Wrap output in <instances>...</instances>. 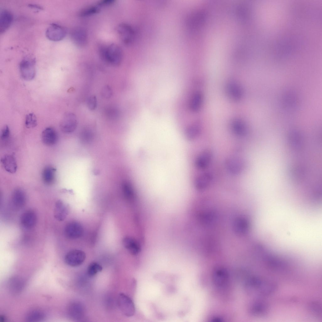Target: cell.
<instances>
[{"label":"cell","mask_w":322,"mask_h":322,"mask_svg":"<svg viewBox=\"0 0 322 322\" xmlns=\"http://www.w3.org/2000/svg\"><path fill=\"white\" fill-rule=\"evenodd\" d=\"M100 53L103 59L112 65H118L121 62L123 58L122 50L115 44L102 47Z\"/></svg>","instance_id":"cell-1"},{"label":"cell","mask_w":322,"mask_h":322,"mask_svg":"<svg viewBox=\"0 0 322 322\" xmlns=\"http://www.w3.org/2000/svg\"><path fill=\"white\" fill-rule=\"evenodd\" d=\"M35 61L34 59L27 58L23 59L19 64V69L22 77L25 80H30L36 75Z\"/></svg>","instance_id":"cell-2"},{"label":"cell","mask_w":322,"mask_h":322,"mask_svg":"<svg viewBox=\"0 0 322 322\" xmlns=\"http://www.w3.org/2000/svg\"><path fill=\"white\" fill-rule=\"evenodd\" d=\"M117 303L119 309L125 316L130 317L134 314L135 311L134 304L128 296L123 293H120L118 296Z\"/></svg>","instance_id":"cell-3"},{"label":"cell","mask_w":322,"mask_h":322,"mask_svg":"<svg viewBox=\"0 0 322 322\" xmlns=\"http://www.w3.org/2000/svg\"><path fill=\"white\" fill-rule=\"evenodd\" d=\"M78 122L76 115L73 113H65L62 118L59 124L61 130L66 133L73 132L76 129Z\"/></svg>","instance_id":"cell-4"},{"label":"cell","mask_w":322,"mask_h":322,"mask_svg":"<svg viewBox=\"0 0 322 322\" xmlns=\"http://www.w3.org/2000/svg\"><path fill=\"white\" fill-rule=\"evenodd\" d=\"M86 258L84 252L79 250H73L68 252L64 258L65 263L71 267H76L82 264Z\"/></svg>","instance_id":"cell-5"},{"label":"cell","mask_w":322,"mask_h":322,"mask_svg":"<svg viewBox=\"0 0 322 322\" xmlns=\"http://www.w3.org/2000/svg\"><path fill=\"white\" fill-rule=\"evenodd\" d=\"M225 166L228 172L233 175H237L243 170L244 164L242 159L236 156H230L225 161Z\"/></svg>","instance_id":"cell-6"},{"label":"cell","mask_w":322,"mask_h":322,"mask_svg":"<svg viewBox=\"0 0 322 322\" xmlns=\"http://www.w3.org/2000/svg\"><path fill=\"white\" fill-rule=\"evenodd\" d=\"M117 31L121 40L125 44H130L134 40L135 32L130 25L126 23H121L118 26Z\"/></svg>","instance_id":"cell-7"},{"label":"cell","mask_w":322,"mask_h":322,"mask_svg":"<svg viewBox=\"0 0 322 322\" xmlns=\"http://www.w3.org/2000/svg\"><path fill=\"white\" fill-rule=\"evenodd\" d=\"M66 30L62 26L58 24L53 23L47 29L46 35L50 40L58 41L62 40L65 37Z\"/></svg>","instance_id":"cell-8"},{"label":"cell","mask_w":322,"mask_h":322,"mask_svg":"<svg viewBox=\"0 0 322 322\" xmlns=\"http://www.w3.org/2000/svg\"><path fill=\"white\" fill-rule=\"evenodd\" d=\"M84 230L81 224L75 221L71 222L66 225L64 233L66 237L70 239L80 237L83 234Z\"/></svg>","instance_id":"cell-9"},{"label":"cell","mask_w":322,"mask_h":322,"mask_svg":"<svg viewBox=\"0 0 322 322\" xmlns=\"http://www.w3.org/2000/svg\"><path fill=\"white\" fill-rule=\"evenodd\" d=\"M226 91L228 97L233 101H239L242 98V89L234 81L231 80L228 82L226 86Z\"/></svg>","instance_id":"cell-10"},{"label":"cell","mask_w":322,"mask_h":322,"mask_svg":"<svg viewBox=\"0 0 322 322\" xmlns=\"http://www.w3.org/2000/svg\"><path fill=\"white\" fill-rule=\"evenodd\" d=\"M72 40L74 43L79 47L86 46L88 42V36L86 31L81 27L74 29L71 33Z\"/></svg>","instance_id":"cell-11"},{"label":"cell","mask_w":322,"mask_h":322,"mask_svg":"<svg viewBox=\"0 0 322 322\" xmlns=\"http://www.w3.org/2000/svg\"><path fill=\"white\" fill-rule=\"evenodd\" d=\"M1 164L6 171L11 173H15L17 169V165L13 154H6L3 156L1 159Z\"/></svg>","instance_id":"cell-12"},{"label":"cell","mask_w":322,"mask_h":322,"mask_svg":"<svg viewBox=\"0 0 322 322\" xmlns=\"http://www.w3.org/2000/svg\"><path fill=\"white\" fill-rule=\"evenodd\" d=\"M58 136L55 130L51 127L46 128L42 133V140L45 145L52 146L58 142Z\"/></svg>","instance_id":"cell-13"},{"label":"cell","mask_w":322,"mask_h":322,"mask_svg":"<svg viewBox=\"0 0 322 322\" xmlns=\"http://www.w3.org/2000/svg\"><path fill=\"white\" fill-rule=\"evenodd\" d=\"M212 157V152L209 150H205L202 152L196 158L195 164L196 167L203 169L209 164Z\"/></svg>","instance_id":"cell-14"},{"label":"cell","mask_w":322,"mask_h":322,"mask_svg":"<svg viewBox=\"0 0 322 322\" xmlns=\"http://www.w3.org/2000/svg\"><path fill=\"white\" fill-rule=\"evenodd\" d=\"M36 216L33 211L27 210L22 214L20 222L22 226L26 229L33 227L36 222Z\"/></svg>","instance_id":"cell-15"},{"label":"cell","mask_w":322,"mask_h":322,"mask_svg":"<svg viewBox=\"0 0 322 322\" xmlns=\"http://www.w3.org/2000/svg\"><path fill=\"white\" fill-rule=\"evenodd\" d=\"M26 197L25 192L22 189L18 188L13 192L12 201L13 206L16 209L22 208L26 202Z\"/></svg>","instance_id":"cell-16"},{"label":"cell","mask_w":322,"mask_h":322,"mask_svg":"<svg viewBox=\"0 0 322 322\" xmlns=\"http://www.w3.org/2000/svg\"><path fill=\"white\" fill-rule=\"evenodd\" d=\"M212 180V176L209 173H205L200 175L195 179L194 186L199 191H203L209 186Z\"/></svg>","instance_id":"cell-17"},{"label":"cell","mask_w":322,"mask_h":322,"mask_svg":"<svg viewBox=\"0 0 322 322\" xmlns=\"http://www.w3.org/2000/svg\"><path fill=\"white\" fill-rule=\"evenodd\" d=\"M56 168L51 166H46L43 169L42 178L43 182L46 185L53 184L55 180Z\"/></svg>","instance_id":"cell-18"},{"label":"cell","mask_w":322,"mask_h":322,"mask_svg":"<svg viewBox=\"0 0 322 322\" xmlns=\"http://www.w3.org/2000/svg\"><path fill=\"white\" fill-rule=\"evenodd\" d=\"M231 127L233 133L237 136H244L247 133V126L244 122L240 119H233L231 123Z\"/></svg>","instance_id":"cell-19"},{"label":"cell","mask_w":322,"mask_h":322,"mask_svg":"<svg viewBox=\"0 0 322 322\" xmlns=\"http://www.w3.org/2000/svg\"><path fill=\"white\" fill-rule=\"evenodd\" d=\"M68 206L61 200L58 201L56 203L54 216L59 221H63L66 218L69 213Z\"/></svg>","instance_id":"cell-20"},{"label":"cell","mask_w":322,"mask_h":322,"mask_svg":"<svg viewBox=\"0 0 322 322\" xmlns=\"http://www.w3.org/2000/svg\"><path fill=\"white\" fill-rule=\"evenodd\" d=\"M122 242L124 247L131 254L137 255L140 252L141 249L134 238L127 236L123 239Z\"/></svg>","instance_id":"cell-21"},{"label":"cell","mask_w":322,"mask_h":322,"mask_svg":"<svg viewBox=\"0 0 322 322\" xmlns=\"http://www.w3.org/2000/svg\"><path fill=\"white\" fill-rule=\"evenodd\" d=\"M13 20L12 13L7 10H4L0 15V32H4L11 25Z\"/></svg>","instance_id":"cell-22"},{"label":"cell","mask_w":322,"mask_h":322,"mask_svg":"<svg viewBox=\"0 0 322 322\" xmlns=\"http://www.w3.org/2000/svg\"><path fill=\"white\" fill-rule=\"evenodd\" d=\"M84 309L81 304L78 303H74L71 304L68 308V313L69 316L75 320L80 319L84 314Z\"/></svg>","instance_id":"cell-23"},{"label":"cell","mask_w":322,"mask_h":322,"mask_svg":"<svg viewBox=\"0 0 322 322\" xmlns=\"http://www.w3.org/2000/svg\"><path fill=\"white\" fill-rule=\"evenodd\" d=\"M24 285V281L22 279L17 276L11 278L8 283L9 289L11 292L15 294L21 291Z\"/></svg>","instance_id":"cell-24"},{"label":"cell","mask_w":322,"mask_h":322,"mask_svg":"<svg viewBox=\"0 0 322 322\" xmlns=\"http://www.w3.org/2000/svg\"><path fill=\"white\" fill-rule=\"evenodd\" d=\"M203 100V95L201 92L195 93L192 96L190 103L191 110L193 112L198 111L202 106Z\"/></svg>","instance_id":"cell-25"},{"label":"cell","mask_w":322,"mask_h":322,"mask_svg":"<svg viewBox=\"0 0 322 322\" xmlns=\"http://www.w3.org/2000/svg\"><path fill=\"white\" fill-rule=\"evenodd\" d=\"M200 130V126L198 125L194 124L189 126L185 132L186 138L189 141L194 140L199 135Z\"/></svg>","instance_id":"cell-26"},{"label":"cell","mask_w":322,"mask_h":322,"mask_svg":"<svg viewBox=\"0 0 322 322\" xmlns=\"http://www.w3.org/2000/svg\"><path fill=\"white\" fill-rule=\"evenodd\" d=\"M122 191L124 195L128 201L133 202L136 199L135 194L131 184L125 182L122 184Z\"/></svg>","instance_id":"cell-27"},{"label":"cell","mask_w":322,"mask_h":322,"mask_svg":"<svg viewBox=\"0 0 322 322\" xmlns=\"http://www.w3.org/2000/svg\"><path fill=\"white\" fill-rule=\"evenodd\" d=\"M44 317V314L42 311L35 310L28 313L26 316V319L28 321H38L43 319Z\"/></svg>","instance_id":"cell-28"},{"label":"cell","mask_w":322,"mask_h":322,"mask_svg":"<svg viewBox=\"0 0 322 322\" xmlns=\"http://www.w3.org/2000/svg\"><path fill=\"white\" fill-rule=\"evenodd\" d=\"M102 270V266L99 264L95 262L91 263L87 268V273L90 276H93Z\"/></svg>","instance_id":"cell-29"},{"label":"cell","mask_w":322,"mask_h":322,"mask_svg":"<svg viewBox=\"0 0 322 322\" xmlns=\"http://www.w3.org/2000/svg\"><path fill=\"white\" fill-rule=\"evenodd\" d=\"M100 7L98 4L89 7L82 11L80 15L81 17H86L93 15L99 12Z\"/></svg>","instance_id":"cell-30"},{"label":"cell","mask_w":322,"mask_h":322,"mask_svg":"<svg viewBox=\"0 0 322 322\" xmlns=\"http://www.w3.org/2000/svg\"><path fill=\"white\" fill-rule=\"evenodd\" d=\"M26 127L28 128H32L37 125L36 117L33 113H29L26 116L25 120Z\"/></svg>","instance_id":"cell-31"},{"label":"cell","mask_w":322,"mask_h":322,"mask_svg":"<svg viewBox=\"0 0 322 322\" xmlns=\"http://www.w3.org/2000/svg\"><path fill=\"white\" fill-rule=\"evenodd\" d=\"M93 135L92 132L89 130H85L82 131L80 135V139L82 142L87 143L92 140Z\"/></svg>","instance_id":"cell-32"},{"label":"cell","mask_w":322,"mask_h":322,"mask_svg":"<svg viewBox=\"0 0 322 322\" xmlns=\"http://www.w3.org/2000/svg\"><path fill=\"white\" fill-rule=\"evenodd\" d=\"M97 99L95 95H92L88 97L87 100V105L90 110H95L97 107Z\"/></svg>","instance_id":"cell-33"},{"label":"cell","mask_w":322,"mask_h":322,"mask_svg":"<svg viewBox=\"0 0 322 322\" xmlns=\"http://www.w3.org/2000/svg\"><path fill=\"white\" fill-rule=\"evenodd\" d=\"M102 95L105 98H110L113 94L111 88L108 85L105 86L102 90Z\"/></svg>","instance_id":"cell-34"},{"label":"cell","mask_w":322,"mask_h":322,"mask_svg":"<svg viewBox=\"0 0 322 322\" xmlns=\"http://www.w3.org/2000/svg\"><path fill=\"white\" fill-rule=\"evenodd\" d=\"M10 135V131L8 126L6 125L4 126L2 130L0 138L2 140H4L8 139Z\"/></svg>","instance_id":"cell-35"},{"label":"cell","mask_w":322,"mask_h":322,"mask_svg":"<svg viewBox=\"0 0 322 322\" xmlns=\"http://www.w3.org/2000/svg\"><path fill=\"white\" fill-rule=\"evenodd\" d=\"M115 1L113 0H105L101 1L98 4L100 7L110 5L114 3Z\"/></svg>","instance_id":"cell-36"},{"label":"cell","mask_w":322,"mask_h":322,"mask_svg":"<svg viewBox=\"0 0 322 322\" xmlns=\"http://www.w3.org/2000/svg\"><path fill=\"white\" fill-rule=\"evenodd\" d=\"M29 6L30 7H31L33 8H36L39 9H42V8L41 7H40L39 6H38L37 5H36L35 4H30V5H29Z\"/></svg>","instance_id":"cell-37"}]
</instances>
